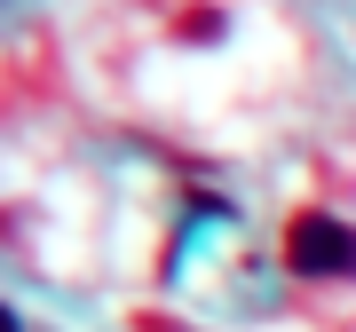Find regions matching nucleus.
<instances>
[{
    "instance_id": "1",
    "label": "nucleus",
    "mask_w": 356,
    "mask_h": 332,
    "mask_svg": "<svg viewBox=\"0 0 356 332\" xmlns=\"http://www.w3.org/2000/svg\"><path fill=\"white\" fill-rule=\"evenodd\" d=\"M285 261L301 269V277H348L356 269V230L341 214H325V206H309V214H293V230H285Z\"/></svg>"
}]
</instances>
